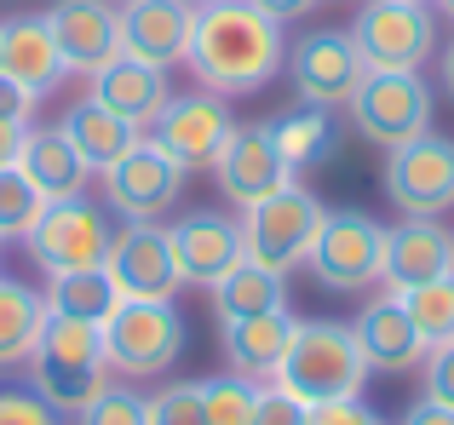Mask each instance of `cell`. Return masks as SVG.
Instances as JSON below:
<instances>
[{
    "label": "cell",
    "mask_w": 454,
    "mask_h": 425,
    "mask_svg": "<svg viewBox=\"0 0 454 425\" xmlns=\"http://www.w3.org/2000/svg\"><path fill=\"white\" fill-rule=\"evenodd\" d=\"M184 64L201 81V92L254 98L282 75L288 41H282V23L265 18L254 0H213V6H196Z\"/></svg>",
    "instance_id": "cell-1"
},
{
    "label": "cell",
    "mask_w": 454,
    "mask_h": 425,
    "mask_svg": "<svg viewBox=\"0 0 454 425\" xmlns=\"http://www.w3.org/2000/svg\"><path fill=\"white\" fill-rule=\"evenodd\" d=\"M270 380H277L282 391H294L305 408L340 403V397H363L368 362H363V345H356L351 322H328V316L300 322Z\"/></svg>",
    "instance_id": "cell-2"
},
{
    "label": "cell",
    "mask_w": 454,
    "mask_h": 425,
    "mask_svg": "<svg viewBox=\"0 0 454 425\" xmlns=\"http://www.w3.org/2000/svg\"><path fill=\"white\" fill-rule=\"evenodd\" d=\"M104 385H110L104 334L87 328V322L46 316L41 339H35V351H29V391L41 397L52 414H81Z\"/></svg>",
    "instance_id": "cell-3"
},
{
    "label": "cell",
    "mask_w": 454,
    "mask_h": 425,
    "mask_svg": "<svg viewBox=\"0 0 454 425\" xmlns=\"http://www.w3.org/2000/svg\"><path fill=\"white\" fill-rule=\"evenodd\" d=\"M98 334H104V362L127 385H145V380H161L184 357L190 328H184L173 299H121Z\"/></svg>",
    "instance_id": "cell-4"
},
{
    "label": "cell",
    "mask_w": 454,
    "mask_h": 425,
    "mask_svg": "<svg viewBox=\"0 0 454 425\" xmlns=\"http://www.w3.org/2000/svg\"><path fill=\"white\" fill-rule=\"evenodd\" d=\"M432 104L437 98L420 69H368L363 87L345 104V115H351L356 138H368L380 150H397L409 138L432 133Z\"/></svg>",
    "instance_id": "cell-5"
},
{
    "label": "cell",
    "mask_w": 454,
    "mask_h": 425,
    "mask_svg": "<svg viewBox=\"0 0 454 425\" xmlns=\"http://www.w3.org/2000/svg\"><path fill=\"white\" fill-rule=\"evenodd\" d=\"M322 196H310L305 184H288V190L265 196V202L242 207V259H254V265L277 270V276H288V270H300L310 259V242H317L322 230Z\"/></svg>",
    "instance_id": "cell-6"
},
{
    "label": "cell",
    "mask_w": 454,
    "mask_h": 425,
    "mask_svg": "<svg viewBox=\"0 0 454 425\" xmlns=\"http://www.w3.org/2000/svg\"><path fill=\"white\" fill-rule=\"evenodd\" d=\"M110 236H115L110 212L92 196H69V202L41 207V219L23 236V247H29L41 276H69V270H98L104 253H110Z\"/></svg>",
    "instance_id": "cell-7"
},
{
    "label": "cell",
    "mask_w": 454,
    "mask_h": 425,
    "mask_svg": "<svg viewBox=\"0 0 454 425\" xmlns=\"http://www.w3.org/2000/svg\"><path fill=\"white\" fill-rule=\"evenodd\" d=\"M305 265L328 293H368L386 270V224L356 207L322 212V230L310 242Z\"/></svg>",
    "instance_id": "cell-8"
},
{
    "label": "cell",
    "mask_w": 454,
    "mask_h": 425,
    "mask_svg": "<svg viewBox=\"0 0 454 425\" xmlns=\"http://www.w3.org/2000/svg\"><path fill=\"white\" fill-rule=\"evenodd\" d=\"M351 41L368 69H420L437 52V12L426 0H363Z\"/></svg>",
    "instance_id": "cell-9"
},
{
    "label": "cell",
    "mask_w": 454,
    "mask_h": 425,
    "mask_svg": "<svg viewBox=\"0 0 454 425\" xmlns=\"http://www.w3.org/2000/svg\"><path fill=\"white\" fill-rule=\"evenodd\" d=\"M386 202L403 219H443L454 207V138L449 133H420L409 144L386 150Z\"/></svg>",
    "instance_id": "cell-10"
},
{
    "label": "cell",
    "mask_w": 454,
    "mask_h": 425,
    "mask_svg": "<svg viewBox=\"0 0 454 425\" xmlns=\"http://www.w3.org/2000/svg\"><path fill=\"white\" fill-rule=\"evenodd\" d=\"M288 81H294V98L310 104V110H345L351 92L363 87L368 64L356 52L351 29H305L300 41L288 46Z\"/></svg>",
    "instance_id": "cell-11"
},
{
    "label": "cell",
    "mask_w": 454,
    "mask_h": 425,
    "mask_svg": "<svg viewBox=\"0 0 454 425\" xmlns=\"http://www.w3.org/2000/svg\"><path fill=\"white\" fill-rule=\"evenodd\" d=\"M178 196H184V167H178L155 138H138V144L104 173V202L121 212L127 224H161Z\"/></svg>",
    "instance_id": "cell-12"
},
{
    "label": "cell",
    "mask_w": 454,
    "mask_h": 425,
    "mask_svg": "<svg viewBox=\"0 0 454 425\" xmlns=\"http://www.w3.org/2000/svg\"><path fill=\"white\" fill-rule=\"evenodd\" d=\"M231 133H236V115L219 92H173L145 138H155L184 173H196V167H213V161H219V150H224Z\"/></svg>",
    "instance_id": "cell-13"
},
{
    "label": "cell",
    "mask_w": 454,
    "mask_h": 425,
    "mask_svg": "<svg viewBox=\"0 0 454 425\" xmlns=\"http://www.w3.org/2000/svg\"><path fill=\"white\" fill-rule=\"evenodd\" d=\"M104 276L115 282L121 299H173L184 282L167 247V224H121L104 253Z\"/></svg>",
    "instance_id": "cell-14"
},
{
    "label": "cell",
    "mask_w": 454,
    "mask_h": 425,
    "mask_svg": "<svg viewBox=\"0 0 454 425\" xmlns=\"http://www.w3.org/2000/svg\"><path fill=\"white\" fill-rule=\"evenodd\" d=\"M167 247H173V265H178L184 288H213L224 270L242 265V224L231 212L196 207L167 224Z\"/></svg>",
    "instance_id": "cell-15"
},
{
    "label": "cell",
    "mask_w": 454,
    "mask_h": 425,
    "mask_svg": "<svg viewBox=\"0 0 454 425\" xmlns=\"http://www.w3.org/2000/svg\"><path fill=\"white\" fill-rule=\"evenodd\" d=\"M41 18L69 75H98L121 52V6H110V0H52Z\"/></svg>",
    "instance_id": "cell-16"
},
{
    "label": "cell",
    "mask_w": 454,
    "mask_h": 425,
    "mask_svg": "<svg viewBox=\"0 0 454 425\" xmlns=\"http://www.w3.org/2000/svg\"><path fill=\"white\" fill-rule=\"evenodd\" d=\"M213 179H219V196H224V202L254 207V202H265V196L288 190V184H294V167L282 161L270 127H236V133L224 138L219 161H213Z\"/></svg>",
    "instance_id": "cell-17"
},
{
    "label": "cell",
    "mask_w": 454,
    "mask_h": 425,
    "mask_svg": "<svg viewBox=\"0 0 454 425\" xmlns=\"http://www.w3.org/2000/svg\"><path fill=\"white\" fill-rule=\"evenodd\" d=\"M454 276V230L443 219H403L386 230V293H409Z\"/></svg>",
    "instance_id": "cell-18"
},
{
    "label": "cell",
    "mask_w": 454,
    "mask_h": 425,
    "mask_svg": "<svg viewBox=\"0 0 454 425\" xmlns=\"http://www.w3.org/2000/svg\"><path fill=\"white\" fill-rule=\"evenodd\" d=\"M196 6L190 0H121V52L138 64L173 69L190 52Z\"/></svg>",
    "instance_id": "cell-19"
},
{
    "label": "cell",
    "mask_w": 454,
    "mask_h": 425,
    "mask_svg": "<svg viewBox=\"0 0 454 425\" xmlns=\"http://www.w3.org/2000/svg\"><path fill=\"white\" fill-rule=\"evenodd\" d=\"M351 334H356V345H363L368 374H414L426 362V339H420V328L409 322L397 293H374V299L356 311Z\"/></svg>",
    "instance_id": "cell-20"
},
{
    "label": "cell",
    "mask_w": 454,
    "mask_h": 425,
    "mask_svg": "<svg viewBox=\"0 0 454 425\" xmlns=\"http://www.w3.org/2000/svg\"><path fill=\"white\" fill-rule=\"evenodd\" d=\"M0 69H6V81L18 92H29L35 104L58 92V81H64L69 69H64V58H58V41H52L41 12H23V18L0 23Z\"/></svg>",
    "instance_id": "cell-21"
},
{
    "label": "cell",
    "mask_w": 454,
    "mask_h": 425,
    "mask_svg": "<svg viewBox=\"0 0 454 425\" xmlns=\"http://www.w3.org/2000/svg\"><path fill=\"white\" fill-rule=\"evenodd\" d=\"M92 98L104 104V110L127 115V121L138 127V133H150V121L161 115V104L173 98V87H167V69L155 64H138V58L115 52L110 64L92 75Z\"/></svg>",
    "instance_id": "cell-22"
},
{
    "label": "cell",
    "mask_w": 454,
    "mask_h": 425,
    "mask_svg": "<svg viewBox=\"0 0 454 425\" xmlns=\"http://www.w3.org/2000/svg\"><path fill=\"white\" fill-rule=\"evenodd\" d=\"M294 328H300V316L282 305V311H265V316H242V322H224L219 328V345H224V362H231V374H242V380L265 385L270 374H277L282 351H288Z\"/></svg>",
    "instance_id": "cell-23"
},
{
    "label": "cell",
    "mask_w": 454,
    "mask_h": 425,
    "mask_svg": "<svg viewBox=\"0 0 454 425\" xmlns=\"http://www.w3.org/2000/svg\"><path fill=\"white\" fill-rule=\"evenodd\" d=\"M18 173L41 190V202H69V196H87V184H92V167L75 156V144L58 127H29L23 133Z\"/></svg>",
    "instance_id": "cell-24"
},
{
    "label": "cell",
    "mask_w": 454,
    "mask_h": 425,
    "mask_svg": "<svg viewBox=\"0 0 454 425\" xmlns=\"http://www.w3.org/2000/svg\"><path fill=\"white\" fill-rule=\"evenodd\" d=\"M58 133L75 144V156L87 161L92 173H110L115 161L127 156V150L138 144V127L127 121V115H115V110H104L98 98H81V104H69L64 110V121H58Z\"/></svg>",
    "instance_id": "cell-25"
},
{
    "label": "cell",
    "mask_w": 454,
    "mask_h": 425,
    "mask_svg": "<svg viewBox=\"0 0 454 425\" xmlns=\"http://www.w3.org/2000/svg\"><path fill=\"white\" fill-rule=\"evenodd\" d=\"M207 293H213V316H219V328H224V322H242V316L282 311V305H288V276H277V270L242 259V265L224 270Z\"/></svg>",
    "instance_id": "cell-26"
},
{
    "label": "cell",
    "mask_w": 454,
    "mask_h": 425,
    "mask_svg": "<svg viewBox=\"0 0 454 425\" xmlns=\"http://www.w3.org/2000/svg\"><path fill=\"white\" fill-rule=\"evenodd\" d=\"M115 305H121V293H115L110 276H104V265L98 270H69V276H46V316L104 328Z\"/></svg>",
    "instance_id": "cell-27"
},
{
    "label": "cell",
    "mask_w": 454,
    "mask_h": 425,
    "mask_svg": "<svg viewBox=\"0 0 454 425\" xmlns=\"http://www.w3.org/2000/svg\"><path fill=\"white\" fill-rule=\"evenodd\" d=\"M41 328H46V293H35L18 276H0V368L29 362Z\"/></svg>",
    "instance_id": "cell-28"
},
{
    "label": "cell",
    "mask_w": 454,
    "mask_h": 425,
    "mask_svg": "<svg viewBox=\"0 0 454 425\" xmlns=\"http://www.w3.org/2000/svg\"><path fill=\"white\" fill-rule=\"evenodd\" d=\"M270 127V138H277V150H282V161H288L294 173L300 167H322V161H333V150H340V127H333V115L328 110H294V115H282V121H265Z\"/></svg>",
    "instance_id": "cell-29"
},
{
    "label": "cell",
    "mask_w": 454,
    "mask_h": 425,
    "mask_svg": "<svg viewBox=\"0 0 454 425\" xmlns=\"http://www.w3.org/2000/svg\"><path fill=\"white\" fill-rule=\"evenodd\" d=\"M397 299H403V311H409V322L420 328L426 351L454 339V276L449 282H426V288H409V293H397Z\"/></svg>",
    "instance_id": "cell-30"
},
{
    "label": "cell",
    "mask_w": 454,
    "mask_h": 425,
    "mask_svg": "<svg viewBox=\"0 0 454 425\" xmlns=\"http://www.w3.org/2000/svg\"><path fill=\"white\" fill-rule=\"evenodd\" d=\"M201 403H207V425H254L259 385L242 374H219V380H201Z\"/></svg>",
    "instance_id": "cell-31"
},
{
    "label": "cell",
    "mask_w": 454,
    "mask_h": 425,
    "mask_svg": "<svg viewBox=\"0 0 454 425\" xmlns=\"http://www.w3.org/2000/svg\"><path fill=\"white\" fill-rule=\"evenodd\" d=\"M41 190L23 179L18 167H0V242H23L29 224L41 219Z\"/></svg>",
    "instance_id": "cell-32"
},
{
    "label": "cell",
    "mask_w": 454,
    "mask_h": 425,
    "mask_svg": "<svg viewBox=\"0 0 454 425\" xmlns=\"http://www.w3.org/2000/svg\"><path fill=\"white\" fill-rule=\"evenodd\" d=\"M75 425H150V397L138 385H104L75 414Z\"/></svg>",
    "instance_id": "cell-33"
},
{
    "label": "cell",
    "mask_w": 454,
    "mask_h": 425,
    "mask_svg": "<svg viewBox=\"0 0 454 425\" xmlns=\"http://www.w3.org/2000/svg\"><path fill=\"white\" fill-rule=\"evenodd\" d=\"M150 425H207L201 380L196 385H161V391H150Z\"/></svg>",
    "instance_id": "cell-34"
},
{
    "label": "cell",
    "mask_w": 454,
    "mask_h": 425,
    "mask_svg": "<svg viewBox=\"0 0 454 425\" xmlns=\"http://www.w3.org/2000/svg\"><path fill=\"white\" fill-rule=\"evenodd\" d=\"M254 425H310V408L294 391H282L277 380L259 385V403H254Z\"/></svg>",
    "instance_id": "cell-35"
},
{
    "label": "cell",
    "mask_w": 454,
    "mask_h": 425,
    "mask_svg": "<svg viewBox=\"0 0 454 425\" xmlns=\"http://www.w3.org/2000/svg\"><path fill=\"white\" fill-rule=\"evenodd\" d=\"M420 368H426V397H432V403H443V408H454V339L426 351Z\"/></svg>",
    "instance_id": "cell-36"
},
{
    "label": "cell",
    "mask_w": 454,
    "mask_h": 425,
    "mask_svg": "<svg viewBox=\"0 0 454 425\" xmlns=\"http://www.w3.org/2000/svg\"><path fill=\"white\" fill-rule=\"evenodd\" d=\"M0 425H58V414L35 391H0Z\"/></svg>",
    "instance_id": "cell-37"
},
{
    "label": "cell",
    "mask_w": 454,
    "mask_h": 425,
    "mask_svg": "<svg viewBox=\"0 0 454 425\" xmlns=\"http://www.w3.org/2000/svg\"><path fill=\"white\" fill-rule=\"evenodd\" d=\"M310 425H386L363 397H340V403H322L310 408Z\"/></svg>",
    "instance_id": "cell-38"
},
{
    "label": "cell",
    "mask_w": 454,
    "mask_h": 425,
    "mask_svg": "<svg viewBox=\"0 0 454 425\" xmlns=\"http://www.w3.org/2000/svg\"><path fill=\"white\" fill-rule=\"evenodd\" d=\"M23 133H29V121H23V115H0V167H18Z\"/></svg>",
    "instance_id": "cell-39"
},
{
    "label": "cell",
    "mask_w": 454,
    "mask_h": 425,
    "mask_svg": "<svg viewBox=\"0 0 454 425\" xmlns=\"http://www.w3.org/2000/svg\"><path fill=\"white\" fill-rule=\"evenodd\" d=\"M397 425H454V408L432 403V397H420V403L403 408V420H397Z\"/></svg>",
    "instance_id": "cell-40"
},
{
    "label": "cell",
    "mask_w": 454,
    "mask_h": 425,
    "mask_svg": "<svg viewBox=\"0 0 454 425\" xmlns=\"http://www.w3.org/2000/svg\"><path fill=\"white\" fill-rule=\"evenodd\" d=\"M29 110H35V98H29V92H18L6 75H0V115H23V121H29Z\"/></svg>",
    "instance_id": "cell-41"
},
{
    "label": "cell",
    "mask_w": 454,
    "mask_h": 425,
    "mask_svg": "<svg viewBox=\"0 0 454 425\" xmlns=\"http://www.w3.org/2000/svg\"><path fill=\"white\" fill-rule=\"evenodd\" d=\"M259 12H265V18H277V23H288V18H305L310 6H317V0H254Z\"/></svg>",
    "instance_id": "cell-42"
},
{
    "label": "cell",
    "mask_w": 454,
    "mask_h": 425,
    "mask_svg": "<svg viewBox=\"0 0 454 425\" xmlns=\"http://www.w3.org/2000/svg\"><path fill=\"white\" fill-rule=\"evenodd\" d=\"M443 92H449V98H454V41L443 46Z\"/></svg>",
    "instance_id": "cell-43"
},
{
    "label": "cell",
    "mask_w": 454,
    "mask_h": 425,
    "mask_svg": "<svg viewBox=\"0 0 454 425\" xmlns=\"http://www.w3.org/2000/svg\"><path fill=\"white\" fill-rule=\"evenodd\" d=\"M432 6H437V12H443V18L454 23V0H432Z\"/></svg>",
    "instance_id": "cell-44"
},
{
    "label": "cell",
    "mask_w": 454,
    "mask_h": 425,
    "mask_svg": "<svg viewBox=\"0 0 454 425\" xmlns=\"http://www.w3.org/2000/svg\"><path fill=\"white\" fill-rule=\"evenodd\" d=\"M190 6H213V0H190Z\"/></svg>",
    "instance_id": "cell-45"
},
{
    "label": "cell",
    "mask_w": 454,
    "mask_h": 425,
    "mask_svg": "<svg viewBox=\"0 0 454 425\" xmlns=\"http://www.w3.org/2000/svg\"><path fill=\"white\" fill-rule=\"evenodd\" d=\"M0 75H6V69H0Z\"/></svg>",
    "instance_id": "cell-46"
},
{
    "label": "cell",
    "mask_w": 454,
    "mask_h": 425,
    "mask_svg": "<svg viewBox=\"0 0 454 425\" xmlns=\"http://www.w3.org/2000/svg\"><path fill=\"white\" fill-rule=\"evenodd\" d=\"M426 6H432V0H426Z\"/></svg>",
    "instance_id": "cell-47"
}]
</instances>
